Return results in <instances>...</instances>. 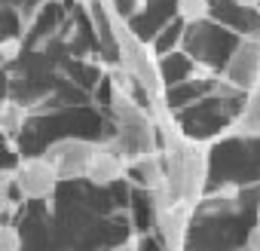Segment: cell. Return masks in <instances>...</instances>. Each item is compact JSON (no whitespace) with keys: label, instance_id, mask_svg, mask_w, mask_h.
<instances>
[{"label":"cell","instance_id":"cell-8","mask_svg":"<svg viewBox=\"0 0 260 251\" xmlns=\"http://www.w3.org/2000/svg\"><path fill=\"white\" fill-rule=\"evenodd\" d=\"M128 175V156L125 150L119 147L116 138H104V141H95V150H92V160H89V172H86V181L98 184V187H107L119 178Z\"/></svg>","mask_w":260,"mask_h":251},{"label":"cell","instance_id":"cell-15","mask_svg":"<svg viewBox=\"0 0 260 251\" xmlns=\"http://www.w3.org/2000/svg\"><path fill=\"white\" fill-rule=\"evenodd\" d=\"M245 248H248V251H260V217H257V224L251 227V233H248V239H245Z\"/></svg>","mask_w":260,"mask_h":251},{"label":"cell","instance_id":"cell-1","mask_svg":"<svg viewBox=\"0 0 260 251\" xmlns=\"http://www.w3.org/2000/svg\"><path fill=\"white\" fill-rule=\"evenodd\" d=\"M162 163H166V181L153 196L169 199V202H184V205H199L208 181V144L196 141L181 132L175 119H162Z\"/></svg>","mask_w":260,"mask_h":251},{"label":"cell","instance_id":"cell-4","mask_svg":"<svg viewBox=\"0 0 260 251\" xmlns=\"http://www.w3.org/2000/svg\"><path fill=\"white\" fill-rule=\"evenodd\" d=\"M13 181H16V193L25 202H46L55 196L61 178L52 169V163L46 156H28L13 169Z\"/></svg>","mask_w":260,"mask_h":251},{"label":"cell","instance_id":"cell-13","mask_svg":"<svg viewBox=\"0 0 260 251\" xmlns=\"http://www.w3.org/2000/svg\"><path fill=\"white\" fill-rule=\"evenodd\" d=\"M19 248H22V233L10 221H0V251H19Z\"/></svg>","mask_w":260,"mask_h":251},{"label":"cell","instance_id":"cell-7","mask_svg":"<svg viewBox=\"0 0 260 251\" xmlns=\"http://www.w3.org/2000/svg\"><path fill=\"white\" fill-rule=\"evenodd\" d=\"M223 80L242 92L260 80V37L248 34L236 43V49L230 52V61L223 68Z\"/></svg>","mask_w":260,"mask_h":251},{"label":"cell","instance_id":"cell-9","mask_svg":"<svg viewBox=\"0 0 260 251\" xmlns=\"http://www.w3.org/2000/svg\"><path fill=\"white\" fill-rule=\"evenodd\" d=\"M233 132L245 138H260V80L251 89H245V104L233 122Z\"/></svg>","mask_w":260,"mask_h":251},{"label":"cell","instance_id":"cell-5","mask_svg":"<svg viewBox=\"0 0 260 251\" xmlns=\"http://www.w3.org/2000/svg\"><path fill=\"white\" fill-rule=\"evenodd\" d=\"M92 150H95V141L80 138V135H64V138H55L43 150V156L52 163V169L58 172L61 181H80L89 172Z\"/></svg>","mask_w":260,"mask_h":251},{"label":"cell","instance_id":"cell-12","mask_svg":"<svg viewBox=\"0 0 260 251\" xmlns=\"http://www.w3.org/2000/svg\"><path fill=\"white\" fill-rule=\"evenodd\" d=\"M175 13H178V19L187 22V25L205 22L208 13H211V0H175Z\"/></svg>","mask_w":260,"mask_h":251},{"label":"cell","instance_id":"cell-6","mask_svg":"<svg viewBox=\"0 0 260 251\" xmlns=\"http://www.w3.org/2000/svg\"><path fill=\"white\" fill-rule=\"evenodd\" d=\"M193 205L184 202H169L153 196V224L159 233V242L172 251H181L187 245V233H190V221H193Z\"/></svg>","mask_w":260,"mask_h":251},{"label":"cell","instance_id":"cell-10","mask_svg":"<svg viewBox=\"0 0 260 251\" xmlns=\"http://www.w3.org/2000/svg\"><path fill=\"white\" fill-rule=\"evenodd\" d=\"M128 175H135V181L144 187V190H159L162 181H166V163H162V150L150 153V156H141V160H132L128 163Z\"/></svg>","mask_w":260,"mask_h":251},{"label":"cell","instance_id":"cell-3","mask_svg":"<svg viewBox=\"0 0 260 251\" xmlns=\"http://www.w3.org/2000/svg\"><path fill=\"white\" fill-rule=\"evenodd\" d=\"M125 80L128 74L125 71H116L113 83H110V110H113V119H116V141L119 147L125 150L128 163L132 160H141V156H150L159 150V135H156V119L150 116V110H144L132 92L125 89Z\"/></svg>","mask_w":260,"mask_h":251},{"label":"cell","instance_id":"cell-2","mask_svg":"<svg viewBox=\"0 0 260 251\" xmlns=\"http://www.w3.org/2000/svg\"><path fill=\"white\" fill-rule=\"evenodd\" d=\"M101 10H104V19H107V28H110V37L116 43V52H119V61H122V71L128 74V80H135L141 86V92L153 101V104H162V95H166V80H162V68H159V58L156 52L128 28L125 19H119V13L101 0Z\"/></svg>","mask_w":260,"mask_h":251},{"label":"cell","instance_id":"cell-11","mask_svg":"<svg viewBox=\"0 0 260 251\" xmlns=\"http://www.w3.org/2000/svg\"><path fill=\"white\" fill-rule=\"evenodd\" d=\"M28 122V110L25 104H19L16 98H4L0 101V135L7 138H16Z\"/></svg>","mask_w":260,"mask_h":251},{"label":"cell","instance_id":"cell-14","mask_svg":"<svg viewBox=\"0 0 260 251\" xmlns=\"http://www.w3.org/2000/svg\"><path fill=\"white\" fill-rule=\"evenodd\" d=\"M19 52H22V40H19V37H7V40H0V61H4V68H7V65H13V61L19 58Z\"/></svg>","mask_w":260,"mask_h":251},{"label":"cell","instance_id":"cell-16","mask_svg":"<svg viewBox=\"0 0 260 251\" xmlns=\"http://www.w3.org/2000/svg\"><path fill=\"white\" fill-rule=\"evenodd\" d=\"M236 7H242V10H257L260 7V0H233Z\"/></svg>","mask_w":260,"mask_h":251}]
</instances>
